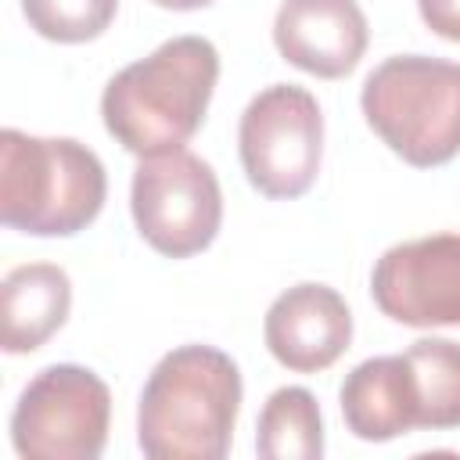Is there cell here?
<instances>
[{
  "label": "cell",
  "mask_w": 460,
  "mask_h": 460,
  "mask_svg": "<svg viewBox=\"0 0 460 460\" xmlns=\"http://www.w3.org/2000/svg\"><path fill=\"white\" fill-rule=\"evenodd\" d=\"M72 309V280L54 262L14 266L0 284V345L11 356L36 352L65 327Z\"/></svg>",
  "instance_id": "cell-12"
},
{
  "label": "cell",
  "mask_w": 460,
  "mask_h": 460,
  "mask_svg": "<svg viewBox=\"0 0 460 460\" xmlns=\"http://www.w3.org/2000/svg\"><path fill=\"white\" fill-rule=\"evenodd\" d=\"M255 453L262 460L323 456V417L309 388L288 385L262 402L259 424H255Z\"/></svg>",
  "instance_id": "cell-13"
},
{
  "label": "cell",
  "mask_w": 460,
  "mask_h": 460,
  "mask_svg": "<svg viewBox=\"0 0 460 460\" xmlns=\"http://www.w3.org/2000/svg\"><path fill=\"white\" fill-rule=\"evenodd\" d=\"M367 126L410 165L431 169L460 155V61L428 54L385 58L359 93Z\"/></svg>",
  "instance_id": "cell-4"
},
{
  "label": "cell",
  "mask_w": 460,
  "mask_h": 460,
  "mask_svg": "<svg viewBox=\"0 0 460 460\" xmlns=\"http://www.w3.org/2000/svg\"><path fill=\"white\" fill-rule=\"evenodd\" d=\"M370 295L385 316L406 327L460 323V234H428L392 244L370 273Z\"/></svg>",
  "instance_id": "cell-8"
},
{
  "label": "cell",
  "mask_w": 460,
  "mask_h": 460,
  "mask_svg": "<svg viewBox=\"0 0 460 460\" xmlns=\"http://www.w3.org/2000/svg\"><path fill=\"white\" fill-rule=\"evenodd\" d=\"M108 198L101 158L72 137L0 133V219L32 237L86 230Z\"/></svg>",
  "instance_id": "cell-3"
},
{
  "label": "cell",
  "mask_w": 460,
  "mask_h": 460,
  "mask_svg": "<svg viewBox=\"0 0 460 460\" xmlns=\"http://www.w3.org/2000/svg\"><path fill=\"white\" fill-rule=\"evenodd\" d=\"M262 338L280 367L295 374H320L349 349L352 313L334 288L302 280L273 298L262 320Z\"/></svg>",
  "instance_id": "cell-9"
},
{
  "label": "cell",
  "mask_w": 460,
  "mask_h": 460,
  "mask_svg": "<svg viewBox=\"0 0 460 460\" xmlns=\"http://www.w3.org/2000/svg\"><path fill=\"white\" fill-rule=\"evenodd\" d=\"M129 208L140 237L169 259L205 252L223 223V190L212 165L190 151L140 158Z\"/></svg>",
  "instance_id": "cell-7"
},
{
  "label": "cell",
  "mask_w": 460,
  "mask_h": 460,
  "mask_svg": "<svg viewBox=\"0 0 460 460\" xmlns=\"http://www.w3.org/2000/svg\"><path fill=\"white\" fill-rule=\"evenodd\" d=\"M151 4H158L165 11H198V7H208L212 0H151Z\"/></svg>",
  "instance_id": "cell-17"
},
{
  "label": "cell",
  "mask_w": 460,
  "mask_h": 460,
  "mask_svg": "<svg viewBox=\"0 0 460 460\" xmlns=\"http://www.w3.org/2000/svg\"><path fill=\"white\" fill-rule=\"evenodd\" d=\"M248 183L266 198H302L323 158V115L316 97L295 83L259 90L237 126Z\"/></svg>",
  "instance_id": "cell-6"
},
{
  "label": "cell",
  "mask_w": 460,
  "mask_h": 460,
  "mask_svg": "<svg viewBox=\"0 0 460 460\" xmlns=\"http://www.w3.org/2000/svg\"><path fill=\"white\" fill-rule=\"evenodd\" d=\"M108 424V385L86 367L54 363L22 388L11 413V442L25 460H97Z\"/></svg>",
  "instance_id": "cell-5"
},
{
  "label": "cell",
  "mask_w": 460,
  "mask_h": 460,
  "mask_svg": "<svg viewBox=\"0 0 460 460\" xmlns=\"http://www.w3.org/2000/svg\"><path fill=\"white\" fill-rule=\"evenodd\" d=\"M345 428L363 442H388L417 428V388L406 356H374L341 381Z\"/></svg>",
  "instance_id": "cell-11"
},
{
  "label": "cell",
  "mask_w": 460,
  "mask_h": 460,
  "mask_svg": "<svg viewBox=\"0 0 460 460\" xmlns=\"http://www.w3.org/2000/svg\"><path fill=\"white\" fill-rule=\"evenodd\" d=\"M29 25L54 43L97 40L119 11V0H22Z\"/></svg>",
  "instance_id": "cell-15"
},
{
  "label": "cell",
  "mask_w": 460,
  "mask_h": 460,
  "mask_svg": "<svg viewBox=\"0 0 460 460\" xmlns=\"http://www.w3.org/2000/svg\"><path fill=\"white\" fill-rule=\"evenodd\" d=\"M216 79L219 50L205 36H172L108 79L104 129L140 158L180 151L201 129Z\"/></svg>",
  "instance_id": "cell-1"
},
{
  "label": "cell",
  "mask_w": 460,
  "mask_h": 460,
  "mask_svg": "<svg viewBox=\"0 0 460 460\" xmlns=\"http://www.w3.org/2000/svg\"><path fill=\"white\" fill-rule=\"evenodd\" d=\"M417 388V428H460V341L417 338L406 352Z\"/></svg>",
  "instance_id": "cell-14"
},
{
  "label": "cell",
  "mask_w": 460,
  "mask_h": 460,
  "mask_svg": "<svg viewBox=\"0 0 460 460\" xmlns=\"http://www.w3.org/2000/svg\"><path fill=\"white\" fill-rule=\"evenodd\" d=\"M280 58L316 79L349 75L367 43L370 25L356 0H284L273 18Z\"/></svg>",
  "instance_id": "cell-10"
},
{
  "label": "cell",
  "mask_w": 460,
  "mask_h": 460,
  "mask_svg": "<svg viewBox=\"0 0 460 460\" xmlns=\"http://www.w3.org/2000/svg\"><path fill=\"white\" fill-rule=\"evenodd\" d=\"M417 7L435 36L460 43V0H417Z\"/></svg>",
  "instance_id": "cell-16"
},
{
  "label": "cell",
  "mask_w": 460,
  "mask_h": 460,
  "mask_svg": "<svg viewBox=\"0 0 460 460\" xmlns=\"http://www.w3.org/2000/svg\"><path fill=\"white\" fill-rule=\"evenodd\" d=\"M241 370L216 345L165 352L144 381L137 446L151 460H223L241 410Z\"/></svg>",
  "instance_id": "cell-2"
}]
</instances>
